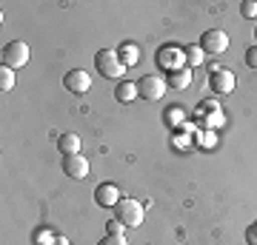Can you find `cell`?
<instances>
[{
	"mask_svg": "<svg viewBox=\"0 0 257 245\" xmlns=\"http://www.w3.org/2000/svg\"><path fill=\"white\" fill-rule=\"evenodd\" d=\"M94 66H97V72L106 77V80H120V74L126 72V66L120 63V57L114 49H100L97 55H94Z\"/></svg>",
	"mask_w": 257,
	"mask_h": 245,
	"instance_id": "6da1fadb",
	"label": "cell"
},
{
	"mask_svg": "<svg viewBox=\"0 0 257 245\" xmlns=\"http://www.w3.org/2000/svg\"><path fill=\"white\" fill-rule=\"evenodd\" d=\"M114 217L123 222L126 228H138L143 222V205L138 200H132V197H123V200L114 205Z\"/></svg>",
	"mask_w": 257,
	"mask_h": 245,
	"instance_id": "7a4b0ae2",
	"label": "cell"
},
{
	"mask_svg": "<svg viewBox=\"0 0 257 245\" xmlns=\"http://www.w3.org/2000/svg\"><path fill=\"white\" fill-rule=\"evenodd\" d=\"M0 57H3V66L15 72V69L29 63V46L23 43V40H12V43L3 46V55Z\"/></svg>",
	"mask_w": 257,
	"mask_h": 245,
	"instance_id": "3957f363",
	"label": "cell"
},
{
	"mask_svg": "<svg viewBox=\"0 0 257 245\" xmlns=\"http://www.w3.org/2000/svg\"><path fill=\"white\" fill-rule=\"evenodd\" d=\"M197 46H200L206 55H223V52L229 49V35H226L223 29H209V32L200 35V43Z\"/></svg>",
	"mask_w": 257,
	"mask_h": 245,
	"instance_id": "277c9868",
	"label": "cell"
},
{
	"mask_svg": "<svg viewBox=\"0 0 257 245\" xmlns=\"http://www.w3.org/2000/svg\"><path fill=\"white\" fill-rule=\"evenodd\" d=\"M166 89H169L166 80H160L157 74H143V77L138 80V94L143 97V100H160V97L166 94Z\"/></svg>",
	"mask_w": 257,
	"mask_h": 245,
	"instance_id": "5b68a950",
	"label": "cell"
},
{
	"mask_svg": "<svg viewBox=\"0 0 257 245\" xmlns=\"http://www.w3.org/2000/svg\"><path fill=\"white\" fill-rule=\"evenodd\" d=\"M183 63H186V55H183V49H177V46H163L157 52V66L166 74L175 72V69H183Z\"/></svg>",
	"mask_w": 257,
	"mask_h": 245,
	"instance_id": "8992f818",
	"label": "cell"
},
{
	"mask_svg": "<svg viewBox=\"0 0 257 245\" xmlns=\"http://www.w3.org/2000/svg\"><path fill=\"white\" fill-rule=\"evenodd\" d=\"M63 89L72 91V94H86V91L92 89V77H89V72H83V69H72L63 77Z\"/></svg>",
	"mask_w": 257,
	"mask_h": 245,
	"instance_id": "52a82bcc",
	"label": "cell"
},
{
	"mask_svg": "<svg viewBox=\"0 0 257 245\" xmlns=\"http://www.w3.org/2000/svg\"><path fill=\"white\" fill-rule=\"evenodd\" d=\"M209 86H211V91H217V94H229V91H234V86H237V77H234L229 69H211Z\"/></svg>",
	"mask_w": 257,
	"mask_h": 245,
	"instance_id": "ba28073f",
	"label": "cell"
},
{
	"mask_svg": "<svg viewBox=\"0 0 257 245\" xmlns=\"http://www.w3.org/2000/svg\"><path fill=\"white\" fill-rule=\"evenodd\" d=\"M63 174L72 180H86L89 177V160L83 154H66L63 157Z\"/></svg>",
	"mask_w": 257,
	"mask_h": 245,
	"instance_id": "9c48e42d",
	"label": "cell"
},
{
	"mask_svg": "<svg viewBox=\"0 0 257 245\" xmlns=\"http://www.w3.org/2000/svg\"><path fill=\"white\" fill-rule=\"evenodd\" d=\"M94 200H97V205H103V208H114L123 197H120L117 185H111V182H100V185L94 188Z\"/></svg>",
	"mask_w": 257,
	"mask_h": 245,
	"instance_id": "30bf717a",
	"label": "cell"
},
{
	"mask_svg": "<svg viewBox=\"0 0 257 245\" xmlns=\"http://www.w3.org/2000/svg\"><path fill=\"white\" fill-rule=\"evenodd\" d=\"M57 148H60V154H80V137L74 134V131H63V134L57 137Z\"/></svg>",
	"mask_w": 257,
	"mask_h": 245,
	"instance_id": "8fae6325",
	"label": "cell"
},
{
	"mask_svg": "<svg viewBox=\"0 0 257 245\" xmlns=\"http://www.w3.org/2000/svg\"><path fill=\"white\" fill-rule=\"evenodd\" d=\"M166 86H169V89H186V86H192V72H189V66L166 74Z\"/></svg>",
	"mask_w": 257,
	"mask_h": 245,
	"instance_id": "7c38bea8",
	"label": "cell"
},
{
	"mask_svg": "<svg viewBox=\"0 0 257 245\" xmlns=\"http://www.w3.org/2000/svg\"><path fill=\"white\" fill-rule=\"evenodd\" d=\"M114 97H117V103H132L135 97H138V83L120 80L117 86H114Z\"/></svg>",
	"mask_w": 257,
	"mask_h": 245,
	"instance_id": "4fadbf2b",
	"label": "cell"
},
{
	"mask_svg": "<svg viewBox=\"0 0 257 245\" xmlns=\"http://www.w3.org/2000/svg\"><path fill=\"white\" fill-rule=\"evenodd\" d=\"M138 55H140V52H138V46H135V43H123V46L117 49L120 63L126 66V69H132V66L138 63Z\"/></svg>",
	"mask_w": 257,
	"mask_h": 245,
	"instance_id": "5bb4252c",
	"label": "cell"
},
{
	"mask_svg": "<svg viewBox=\"0 0 257 245\" xmlns=\"http://www.w3.org/2000/svg\"><path fill=\"white\" fill-rule=\"evenodd\" d=\"M183 55H186V66L192 69V66L203 63V55H206V52H203L200 46H189V49H183Z\"/></svg>",
	"mask_w": 257,
	"mask_h": 245,
	"instance_id": "9a60e30c",
	"label": "cell"
},
{
	"mask_svg": "<svg viewBox=\"0 0 257 245\" xmlns=\"http://www.w3.org/2000/svg\"><path fill=\"white\" fill-rule=\"evenodd\" d=\"M0 89H3V91L15 89V72L6 69V66H0Z\"/></svg>",
	"mask_w": 257,
	"mask_h": 245,
	"instance_id": "2e32d148",
	"label": "cell"
},
{
	"mask_svg": "<svg viewBox=\"0 0 257 245\" xmlns=\"http://www.w3.org/2000/svg\"><path fill=\"white\" fill-rule=\"evenodd\" d=\"M240 18H246V20L257 18V0H243L240 3Z\"/></svg>",
	"mask_w": 257,
	"mask_h": 245,
	"instance_id": "e0dca14e",
	"label": "cell"
},
{
	"mask_svg": "<svg viewBox=\"0 0 257 245\" xmlns=\"http://www.w3.org/2000/svg\"><path fill=\"white\" fill-rule=\"evenodd\" d=\"M57 234H52V228H37L35 231V245H49Z\"/></svg>",
	"mask_w": 257,
	"mask_h": 245,
	"instance_id": "ac0fdd59",
	"label": "cell"
},
{
	"mask_svg": "<svg viewBox=\"0 0 257 245\" xmlns=\"http://www.w3.org/2000/svg\"><path fill=\"white\" fill-rule=\"evenodd\" d=\"M180 120H183V106H172V109L166 111V123L169 126H177Z\"/></svg>",
	"mask_w": 257,
	"mask_h": 245,
	"instance_id": "d6986e66",
	"label": "cell"
},
{
	"mask_svg": "<svg viewBox=\"0 0 257 245\" xmlns=\"http://www.w3.org/2000/svg\"><path fill=\"white\" fill-rule=\"evenodd\" d=\"M123 231H126V225H123V222H120L117 217L114 219H109V222H106V234H114V236H123Z\"/></svg>",
	"mask_w": 257,
	"mask_h": 245,
	"instance_id": "ffe728a7",
	"label": "cell"
},
{
	"mask_svg": "<svg viewBox=\"0 0 257 245\" xmlns=\"http://www.w3.org/2000/svg\"><path fill=\"white\" fill-rule=\"evenodd\" d=\"M243 60H246L248 69H257V43L254 46H248L246 49V55H243Z\"/></svg>",
	"mask_w": 257,
	"mask_h": 245,
	"instance_id": "44dd1931",
	"label": "cell"
},
{
	"mask_svg": "<svg viewBox=\"0 0 257 245\" xmlns=\"http://www.w3.org/2000/svg\"><path fill=\"white\" fill-rule=\"evenodd\" d=\"M97 245H126V239L123 236H114V234H106Z\"/></svg>",
	"mask_w": 257,
	"mask_h": 245,
	"instance_id": "7402d4cb",
	"label": "cell"
},
{
	"mask_svg": "<svg viewBox=\"0 0 257 245\" xmlns=\"http://www.w3.org/2000/svg\"><path fill=\"white\" fill-rule=\"evenodd\" d=\"M246 245H257V222L246 228Z\"/></svg>",
	"mask_w": 257,
	"mask_h": 245,
	"instance_id": "603a6c76",
	"label": "cell"
},
{
	"mask_svg": "<svg viewBox=\"0 0 257 245\" xmlns=\"http://www.w3.org/2000/svg\"><path fill=\"white\" fill-rule=\"evenodd\" d=\"M49 245H69V239H66V236H55Z\"/></svg>",
	"mask_w": 257,
	"mask_h": 245,
	"instance_id": "cb8c5ba5",
	"label": "cell"
},
{
	"mask_svg": "<svg viewBox=\"0 0 257 245\" xmlns=\"http://www.w3.org/2000/svg\"><path fill=\"white\" fill-rule=\"evenodd\" d=\"M254 40H257V29H254Z\"/></svg>",
	"mask_w": 257,
	"mask_h": 245,
	"instance_id": "d4e9b609",
	"label": "cell"
}]
</instances>
